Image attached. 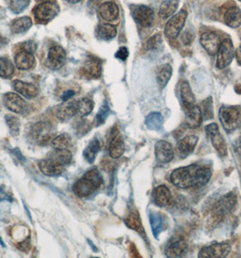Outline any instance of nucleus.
<instances>
[{
  "mask_svg": "<svg viewBox=\"0 0 241 258\" xmlns=\"http://www.w3.org/2000/svg\"><path fill=\"white\" fill-rule=\"evenodd\" d=\"M211 176L212 172L209 167L192 164L173 170L170 175V181L179 188H198L205 186Z\"/></svg>",
  "mask_w": 241,
  "mask_h": 258,
  "instance_id": "f257e3e1",
  "label": "nucleus"
},
{
  "mask_svg": "<svg viewBox=\"0 0 241 258\" xmlns=\"http://www.w3.org/2000/svg\"><path fill=\"white\" fill-rule=\"evenodd\" d=\"M219 120L224 130L231 133L241 125V107L224 105L219 109Z\"/></svg>",
  "mask_w": 241,
  "mask_h": 258,
  "instance_id": "f03ea898",
  "label": "nucleus"
},
{
  "mask_svg": "<svg viewBox=\"0 0 241 258\" xmlns=\"http://www.w3.org/2000/svg\"><path fill=\"white\" fill-rule=\"evenodd\" d=\"M30 137L35 143L44 146L54 140V130L47 122H37L32 126Z\"/></svg>",
  "mask_w": 241,
  "mask_h": 258,
  "instance_id": "7ed1b4c3",
  "label": "nucleus"
},
{
  "mask_svg": "<svg viewBox=\"0 0 241 258\" xmlns=\"http://www.w3.org/2000/svg\"><path fill=\"white\" fill-rule=\"evenodd\" d=\"M187 16L186 10L182 9L169 19L164 29V33L167 37H169L170 39H175L179 36V33L183 30V27L186 22Z\"/></svg>",
  "mask_w": 241,
  "mask_h": 258,
  "instance_id": "20e7f679",
  "label": "nucleus"
},
{
  "mask_svg": "<svg viewBox=\"0 0 241 258\" xmlns=\"http://www.w3.org/2000/svg\"><path fill=\"white\" fill-rule=\"evenodd\" d=\"M205 132L207 136L210 138L215 150L218 152L219 156L224 157L228 154V148L225 139L221 134L219 133V126L217 123H210L205 127Z\"/></svg>",
  "mask_w": 241,
  "mask_h": 258,
  "instance_id": "39448f33",
  "label": "nucleus"
},
{
  "mask_svg": "<svg viewBox=\"0 0 241 258\" xmlns=\"http://www.w3.org/2000/svg\"><path fill=\"white\" fill-rule=\"evenodd\" d=\"M59 8L54 2H43L33 10L36 21L39 23L49 22L58 14Z\"/></svg>",
  "mask_w": 241,
  "mask_h": 258,
  "instance_id": "423d86ee",
  "label": "nucleus"
},
{
  "mask_svg": "<svg viewBox=\"0 0 241 258\" xmlns=\"http://www.w3.org/2000/svg\"><path fill=\"white\" fill-rule=\"evenodd\" d=\"M218 57L216 66L219 69H224L228 67L230 62H232L235 49L230 39H225L221 42L219 50H218Z\"/></svg>",
  "mask_w": 241,
  "mask_h": 258,
  "instance_id": "0eeeda50",
  "label": "nucleus"
},
{
  "mask_svg": "<svg viewBox=\"0 0 241 258\" xmlns=\"http://www.w3.org/2000/svg\"><path fill=\"white\" fill-rule=\"evenodd\" d=\"M135 22L143 27H152L154 22V12L146 6H137L132 11Z\"/></svg>",
  "mask_w": 241,
  "mask_h": 258,
  "instance_id": "6e6552de",
  "label": "nucleus"
},
{
  "mask_svg": "<svg viewBox=\"0 0 241 258\" xmlns=\"http://www.w3.org/2000/svg\"><path fill=\"white\" fill-rule=\"evenodd\" d=\"M125 141L120 135L116 126L111 130L110 143H109V155L112 159H119L125 152Z\"/></svg>",
  "mask_w": 241,
  "mask_h": 258,
  "instance_id": "1a4fd4ad",
  "label": "nucleus"
},
{
  "mask_svg": "<svg viewBox=\"0 0 241 258\" xmlns=\"http://www.w3.org/2000/svg\"><path fill=\"white\" fill-rule=\"evenodd\" d=\"M231 246L228 243H220L205 246L200 251L199 257L223 258L228 256L230 253Z\"/></svg>",
  "mask_w": 241,
  "mask_h": 258,
  "instance_id": "9d476101",
  "label": "nucleus"
},
{
  "mask_svg": "<svg viewBox=\"0 0 241 258\" xmlns=\"http://www.w3.org/2000/svg\"><path fill=\"white\" fill-rule=\"evenodd\" d=\"M183 110L185 112L184 125L187 128H191V129H196L198 127H200L203 119L201 108L197 106L196 104H193L190 106L183 107Z\"/></svg>",
  "mask_w": 241,
  "mask_h": 258,
  "instance_id": "9b49d317",
  "label": "nucleus"
},
{
  "mask_svg": "<svg viewBox=\"0 0 241 258\" xmlns=\"http://www.w3.org/2000/svg\"><path fill=\"white\" fill-rule=\"evenodd\" d=\"M236 203H237V197L233 192H230L222 197L218 201V203L215 205L213 213L217 218L223 217L232 210Z\"/></svg>",
  "mask_w": 241,
  "mask_h": 258,
  "instance_id": "f8f14e48",
  "label": "nucleus"
},
{
  "mask_svg": "<svg viewBox=\"0 0 241 258\" xmlns=\"http://www.w3.org/2000/svg\"><path fill=\"white\" fill-rule=\"evenodd\" d=\"M149 218H150V224L152 227V234L156 238H158L159 235L166 230L169 226L168 218L164 214L153 211V210H151L149 212Z\"/></svg>",
  "mask_w": 241,
  "mask_h": 258,
  "instance_id": "ddd939ff",
  "label": "nucleus"
},
{
  "mask_svg": "<svg viewBox=\"0 0 241 258\" xmlns=\"http://www.w3.org/2000/svg\"><path fill=\"white\" fill-rule=\"evenodd\" d=\"M201 44L203 48L207 51V53L214 55L218 53V50L221 44L220 36L216 32H205L201 35Z\"/></svg>",
  "mask_w": 241,
  "mask_h": 258,
  "instance_id": "4468645a",
  "label": "nucleus"
},
{
  "mask_svg": "<svg viewBox=\"0 0 241 258\" xmlns=\"http://www.w3.org/2000/svg\"><path fill=\"white\" fill-rule=\"evenodd\" d=\"M66 58L67 53L64 48L60 45H54L50 48L46 64L53 70H58L65 64Z\"/></svg>",
  "mask_w": 241,
  "mask_h": 258,
  "instance_id": "2eb2a0df",
  "label": "nucleus"
},
{
  "mask_svg": "<svg viewBox=\"0 0 241 258\" xmlns=\"http://www.w3.org/2000/svg\"><path fill=\"white\" fill-rule=\"evenodd\" d=\"M155 157L159 163H169L174 158V151L170 143L166 141H159L155 144Z\"/></svg>",
  "mask_w": 241,
  "mask_h": 258,
  "instance_id": "dca6fc26",
  "label": "nucleus"
},
{
  "mask_svg": "<svg viewBox=\"0 0 241 258\" xmlns=\"http://www.w3.org/2000/svg\"><path fill=\"white\" fill-rule=\"evenodd\" d=\"M199 142V138L197 136H186L178 142L176 145V153L180 159L187 158L188 156L194 152Z\"/></svg>",
  "mask_w": 241,
  "mask_h": 258,
  "instance_id": "f3484780",
  "label": "nucleus"
},
{
  "mask_svg": "<svg viewBox=\"0 0 241 258\" xmlns=\"http://www.w3.org/2000/svg\"><path fill=\"white\" fill-rule=\"evenodd\" d=\"M96 189H98L97 186L91 179L86 178L85 176H83L80 179H78L73 186V191L76 196L80 197V198L90 196Z\"/></svg>",
  "mask_w": 241,
  "mask_h": 258,
  "instance_id": "a211bd4d",
  "label": "nucleus"
},
{
  "mask_svg": "<svg viewBox=\"0 0 241 258\" xmlns=\"http://www.w3.org/2000/svg\"><path fill=\"white\" fill-rule=\"evenodd\" d=\"M187 249L186 241L178 236L171 238L170 243L166 246L165 254L169 257H179L187 252Z\"/></svg>",
  "mask_w": 241,
  "mask_h": 258,
  "instance_id": "6ab92c4d",
  "label": "nucleus"
},
{
  "mask_svg": "<svg viewBox=\"0 0 241 258\" xmlns=\"http://www.w3.org/2000/svg\"><path fill=\"white\" fill-rule=\"evenodd\" d=\"M3 103L5 106L15 113H21L27 106L26 102L18 94L14 93L5 94Z\"/></svg>",
  "mask_w": 241,
  "mask_h": 258,
  "instance_id": "aec40b11",
  "label": "nucleus"
},
{
  "mask_svg": "<svg viewBox=\"0 0 241 258\" xmlns=\"http://www.w3.org/2000/svg\"><path fill=\"white\" fill-rule=\"evenodd\" d=\"M38 167L41 172L48 177H57L61 175L64 170V166L58 164L51 159H46L39 161Z\"/></svg>",
  "mask_w": 241,
  "mask_h": 258,
  "instance_id": "412c9836",
  "label": "nucleus"
},
{
  "mask_svg": "<svg viewBox=\"0 0 241 258\" xmlns=\"http://www.w3.org/2000/svg\"><path fill=\"white\" fill-rule=\"evenodd\" d=\"M36 59L33 55V53L27 52L26 50L19 51L16 58H15V63L20 70H29L32 67L35 66Z\"/></svg>",
  "mask_w": 241,
  "mask_h": 258,
  "instance_id": "4be33fe9",
  "label": "nucleus"
},
{
  "mask_svg": "<svg viewBox=\"0 0 241 258\" xmlns=\"http://www.w3.org/2000/svg\"><path fill=\"white\" fill-rule=\"evenodd\" d=\"M82 72L85 74V76L90 78H99L102 72L100 60L95 57L88 58L83 66Z\"/></svg>",
  "mask_w": 241,
  "mask_h": 258,
  "instance_id": "5701e85b",
  "label": "nucleus"
},
{
  "mask_svg": "<svg viewBox=\"0 0 241 258\" xmlns=\"http://www.w3.org/2000/svg\"><path fill=\"white\" fill-rule=\"evenodd\" d=\"M14 89L27 99L35 98L38 94V90L32 84L25 83L22 81L16 80L13 83Z\"/></svg>",
  "mask_w": 241,
  "mask_h": 258,
  "instance_id": "b1692460",
  "label": "nucleus"
},
{
  "mask_svg": "<svg viewBox=\"0 0 241 258\" xmlns=\"http://www.w3.org/2000/svg\"><path fill=\"white\" fill-rule=\"evenodd\" d=\"M77 115L76 101H67L59 107L56 111V117L62 121H67L72 119L74 116Z\"/></svg>",
  "mask_w": 241,
  "mask_h": 258,
  "instance_id": "393cba45",
  "label": "nucleus"
},
{
  "mask_svg": "<svg viewBox=\"0 0 241 258\" xmlns=\"http://www.w3.org/2000/svg\"><path fill=\"white\" fill-rule=\"evenodd\" d=\"M153 198L157 206L164 208L166 206L169 205L171 199V194L168 187L164 185H161L154 189Z\"/></svg>",
  "mask_w": 241,
  "mask_h": 258,
  "instance_id": "a878e982",
  "label": "nucleus"
},
{
  "mask_svg": "<svg viewBox=\"0 0 241 258\" xmlns=\"http://www.w3.org/2000/svg\"><path fill=\"white\" fill-rule=\"evenodd\" d=\"M224 21L226 25L232 28H237L241 26V9L237 7H231L227 9L224 15Z\"/></svg>",
  "mask_w": 241,
  "mask_h": 258,
  "instance_id": "bb28decb",
  "label": "nucleus"
},
{
  "mask_svg": "<svg viewBox=\"0 0 241 258\" xmlns=\"http://www.w3.org/2000/svg\"><path fill=\"white\" fill-rule=\"evenodd\" d=\"M99 13L105 21H113L119 16V9L113 2H105L99 9Z\"/></svg>",
  "mask_w": 241,
  "mask_h": 258,
  "instance_id": "cd10ccee",
  "label": "nucleus"
},
{
  "mask_svg": "<svg viewBox=\"0 0 241 258\" xmlns=\"http://www.w3.org/2000/svg\"><path fill=\"white\" fill-rule=\"evenodd\" d=\"M179 7L178 0H165L161 3L159 9V16L161 19H168L174 15Z\"/></svg>",
  "mask_w": 241,
  "mask_h": 258,
  "instance_id": "c85d7f7f",
  "label": "nucleus"
},
{
  "mask_svg": "<svg viewBox=\"0 0 241 258\" xmlns=\"http://www.w3.org/2000/svg\"><path fill=\"white\" fill-rule=\"evenodd\" d=\"M125 225L127 227L138 232L139 234H144V228L143 227V224L140 218V215L136 210H132L127 218L125 219Z\"/></svg>",
  "mask_w": 241,
  "mask_h": 258,
  "instance_id": "c756f323",
  "label": "nucleus"
},
{
  "mask_svg": "<svg viewBox=\"0 0 241 258\" xmlns=\"http://www.w3.org/2000/svg\"><path fill=\"white\" fill-rule=\"evenodd\" d=\"M48 158L65 167L66 165L71 163L73 155L72 152L68 150H55L54 152H50Z\"/></svg>",
  "mask_w": 241,
  "mask_h": 258,
  "instance_id": "7c9ffc66",
  "label": "nucleus"
},
{
  "mask_svg": "<svg viewBox=\"0 0 241 258\" xmlns=\"http://www.w3.org/2000/svg\"><path fill=\"white\" fill-rule=\"evenodd\" d=\"M100 150H101V143L99 142L98 139L95 138L92 140L84 151V157L85 160H87L89 163H93Z\"/></svg>",
  "mask_w": 241,
  "mask_h": 258,
  "instance_id": "2f4dec72",
  "label": "nucleus"
},
{
  "mask_svg": "<svg viewBox=\"0 0 241 258\" xmlns=\"http://www.w3.org/2000/svg\"><path fill=\"white\" fill-rule=\"evenodd\" d=\"M145 125L148 129L155 132H160L162 130L163 118L160 112H152L147 116L145 120Z\"/></svg>",
  "mask_w": 241,
  "mask_h": 258,
  "instance_id": "473e14b6",
  "label": "nucleus"
},
{
  "mask_svg": "<svg viewBox=\"0 0 241 258\" xmlns=\"http://www.w3.org/2000/svg\"><path fill=\"white\" fill-rule=\"evenodd\" d=\"M76 110L77 115L80 118H84L85 116L90 114L94 109V102L88 98H82L76 101Z\"/></svg>",
  "mask_w": 241,
  "mask_h": 258,
  "instance_id": "72a5a7b5",
  "label": "nucleus"
},
{
  "mask_svg": "<svg viewBox=\"0 0 241 258\" xmlns=\"http://www.w3.org/2000/svg\"><path fill=\"white\" fill-rule=\"evenodd\" d=\"M172 75V68L170 67V64L166 63L161 66L158 71H157V82L159 85L161 86V88H164L167 84L169 83L170 77Z\"/></svg>",
  "mask_w": 241,
  "mask_h": 258,
  "instance_id": "f704fd0d",
  "label": "nucleus"
},
{
  "mask_svg": "<svg viewBox=\"0 0 241 258\" xmlns=\"http://www.w3.org/2000/svg\"><path fill=\"white\" fill-rule=\"evenodd\" d=\"M180 96H182L183 107L195 104L194 94L192 93L191 86L187 81H183L180 85Z\"/></svg>",
  "mask_w": 241,
  "mask_h": 258,
  "instance_id": "c9c22d12",
  "label": "nucleus"
},
{
  "mask_svg": "<svg viewBox=\"0 0 241 258\" xmlns=\"http://www.w3.org/2000/svg\"><path fill=\"white\" fill-rule=\"evenodd\" d=\"M32 26L31 19L27 17L16 19L11 25V30L14 34H22L27 31Z\"/></svg>",
  "mask_w": 241,
  "mask_h": 258,
  "instance_id": "e433bc0d",
  "label": "nucleus"
},
{
  "mask_svg": "<svg viewBox=\"0 0 241 258\" xmlns=\"http://www.w3.org/2000/svg\"><path fill=\"white\" fill-rule=\"evenodd\" d=\"M117 30L115 27L109 24H102L97 29V36L103 40H111L116 36Z\"/></svg>",
  "mask_w": 241,
  "mask_h": 258,
  "instance_id": "4c0bfd02",
  "label": "nucleus"
},
{
  "mask_svg": "<svg viewBox=\"0 0 241 258\" xmlns=\"http://www.w3.org/2000/svg\"><path fill=\"white\" fill-rule=\"evenodd\" d=\"M54 150H68L72 146V139L67 134H60L52 141Z\"/></svg>",
  "mask_w": 241,
  "mask_h": 258,
  "instance_id": "58836bf2",
  "label": "nucleus"
},
{
  "mask_svg": "<svg viewBox=\"0 0 241 258\" xmlns=\"http://www.w3.org/2000/svg\"><path fill=\"white\" fill-rule=\"evenodd\" d=\"M73 127L75 130L76 136L81 138L89 133L90 130L92 129V123L90 122L89 120L81 118L80 120L75 122Z\"/></svg>",
  "mask_w": 241,
  "mask_h": 258,
  "instance_id": "ea45409f",
  "label": "nucleus"
},
{
  "mask_svg": "<svg viewBox=\"0 0 241 258\" xmlns=\"http://www.w3.org/2000/svg\"><path fill=\"white\" fill-rule=\"evenodd\" d=\"M15 68L12 62L8 58H0V77L10 78L13 76Z\"/></svg>",
  "mask_w": 241,
  "mask_h": 258,
  "instance_id": "a19ab883",
  "label": "nucleus"
},
{
  "mask_svg": "<svg viewBox=\"0 0 241 258\" xmlns=\"http://www.w3.org/2000/svg\"><path fill=\"white\" fill-rule=\"evenodd\" d=\"M6 121L9 126V132L12 136H17L20 132V120L17 117L12 115H6Z\"/></svg>",
  "mask_w": 241,
  "mask_h": 258,
  "instance_id": "79ce46f5",
  "label": "nucleus"
},
{
  "mask_svg": "<svg viewBox=\"0 0 241 258\" xmlns=\"http://www.w3.org/2000/svg\"><path fill=\"white\" fill-rule=\"evenodd\" d=\"M110 108L106 103H104L103 106L100 108L97 114L95 116V120H94V125L96 127L103 125L105 120H107L108 117L110 115Z\"/></svg>",
  "mask_w": 241,
  "mask_h": 258,
  "instance_id": "37998d69",
  "label": "nucleus"
},
{
  "mask_svg": "<svg viewBox=\"0 0 241 258\" xmlns=\"http://www.w3.org/2000/svg\"><path fill=\"white\" fill-rule=\"evenodd\" d=\"M202 112V117L205 120H210L211 118H213V103H212V99L209 97L208 99L204 100L202 102V109H201Z\"/></svg>",
  "mask_w": 241,
  "mask_h": 258,
  "instance_id": "c03bdc74",
  "label": "nucleus"
},
{
  "mask_svg": "<svg viewBox=\"0 0 241 258\" xmlns=\"http://www.w3.org/2000/svg\"><path fill=\"white\" fill-rule=\"evenodd\" d=\"M30 0H9V8L14 13H21L27 9Z\"/></svg>",
  "mask_w": 241,
  "mask_h": 258,
  "instance_id": "a18cd8bd",
  "label": "nucleus"
},
{
  "mask_svg": "<svg viewBox=\"0 0 241 258\" xmlns=\"http://www.w3.org/2000/svg\"><path fill=\"white\" fill-rule=\"evenodd\" d=\"M161 43H162V40H161V36L160 35H154L146 42L145 48L148 51H154V50H157L160 47Z\"/></svg>",
  "mask_w": 241,
  "mask_h": 258,
  "instance_id": "49530a36",
  "label": "nucleus"
},
{
  "mask_svg": "<svg viewBox=\"0 0 241 258\" xmlns=\"http://www.w3.org/2000/svg\"><path fill=\"white\" fill-rule=\"evenodd\" d=\"M18 248L21 250L23 252H28L31 247V243H30V237H27L26 240L22 241L20 243H18Z\"/></svg>",
  "mask_w": 241,
  "mask_h": 258,
  "instance_id": "de8ad7c7",
  "label": "nucleus"
},
{
  "mask_svg": "<svg viewBox=\"0 0 241 258\" xmlns=\"http://www.w3.org/2000/svg\"><path fill=\"white\" fill-rule=\"evenodd\" d=\"M129 56V51L126 48V47H120V49L117 51V53H115V57L125 61L127 58Z\"/></svg>",
  "mask_w": 241,
  "mask_h": 258,
  "instance_id": "09e8293b",
  "label": "nucleus"
},
{
  "mask_svg": "<svg viewBox=\"0 0 241 258\" xmlns=\"http://www.w3.org/2000/svg\"><path fill=\"white\" fill-rule=\"evenodd\" d=\"M234 149H235L236 154L238 156V158L241 160V135L240 137H238L237 141L235 142V144H234Z\"/></svg>",
  "mask_w": 241,
  "mask_h": 258,
  "instance_id": "8fccbe9b",
  "label": "nucleus"
},
{
  "mask_svg": "<svg viewBox=\"0 0 241 258\" xmlns=\"http://www.w3.org/2000/svg\"><path fill=\"white\" fill-rule=\"evenodd\" d=\"M75 92L74 91H71V90H69V91H67V92H65L64 94L62 95V100L64 102H67V101H69L70 99L75 95Z\"/></svg>",
  "mask_w": 241,
  "mask_h": 258,
  "instance_id": "3c124183",
  "label": "nucleus"
},
{
  "mask_svg": "<svg viewBox=\"0 0 241 258\" xmlns=\"http://www.w3.org/2000/svg\"><path fill=\"white\" fill-rule=\"evenodd\" d=\"M12 201L10 198H9V195L6 193V192L3 190V189H1L0 188V201Z\"/></svg>",
  "mask_w": 241,
  "mask_h": 258,
  "instance_id": "603ef678",
  "label": "nucleus"
},
{
  "mask_svg": "<svg viewBox=\"0 0 241 258\" xmlns=\"http://www.w3.org/2000/svg\"><path fill=\"white\" fill-rule=\"evenodd\" d=\"M235 55H236L237 63L241 66V45H239L238 48L235 51Z\"/></svg>",
  "mask_w": 241,
  "mask_h": 258,
  "instance_id": "864d4df0",
  "label": "nucleus"
},
{
  "mask_svg": "<svg viewBox=\"0 0 241 258\" xmlns=\"http://www.w3.org/2000/svg\"><path fill=\"white\" fill-rule=\"evenodd\" d=\"M6 44H7V39L5 38L4 36L0 35V47H2Z\"/></svg>",
  "mask_w": 241,
  "mask_h": 258,
  "instance_id": "5fc2aeb1",
  "label": "nucleus"
},
{
  "mask_svg": "<svg viewBox=\"0 0 241 258\" xmlns=\"http://www.w3.org/2000/svg\"><path fill=\"white\" fill-rule=\"evenodd\" d=\"M235 91L237 92V94H241V85H237L235 87Z\"/></svg>",
  "mask_w": 241,
  "mask_h": 258,
  "instance_id": "6e6d98bb",
  "label": "nucleus"
},
{
  "mask_svg": "<svg viewBox=\"0 0 241 258\" xmlns=\"http://www.w3.org/2000/svg\"><path fill=\"white\" fill-rule=\"evenodd\" d=\"M66 1H67L68 3H71V4H76V3L80 2L81 0H66Z\"/></svg>",
  "mask_w": 241,
  "mask_h": 258,
  "instance_id": "4d7b16f0",
  "label": "nucleus"
},
{
  "mask_svg": "<svg viewBox=\"0 0 241 258\" xmlns=\"http://www.w3.org/2000/svg\"><path fill=\"white\" fill-rule=\"evenodd\" d=\"M88 243H89L90 245H91V247H92V248H93V249H94V251H97V249H96V248H95V245H93V244H92V242H91V241L88 240Z\"/></svg>",
  "mask_w": 241,
  "mask_h": 258,
  "instance_id": "13d9d810",
  "label": "nucleus"
},
{
  "mask_svg": "<svg viewBox=\"0 0 241 258\" xmlns=\"http://www.w3.org/2000/svg\"><path fill=\"white\" fill-rule=\"evenodd\" d=\"M36 1H38V2H47V1H50V0H36Z\"/></svg>",
  "mask_w": 241,
  "mask_h": 258,
  "instance_id": "bf43d9fd",
  "label": "nucleus"
},
{
  "mask_svg": "<svg viewBox=\"0 0 241 258\" xmlns=\"http://www.w3.org/2000/svg\"><path fill=\"white\" fill-rule=\"evenodd\" d=\"M0 243H1V245H3V246H5V244L2 242V240H1V238H0Z\"/></svg>",
  "mask_w": 241,
  "mask_h": 258,
  "instance_id": "052dcab7",
  "label": "nucleus"
}]
</instances>
